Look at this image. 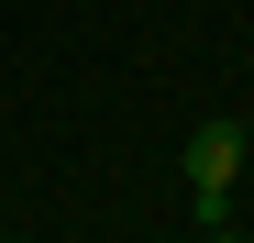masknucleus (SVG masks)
<instances>
[{
  "label": "nucleus",
  "mask_w": 254,
  "mask_h": 243,
  "mask_svg": "<svg viewBox=\"0 0 254 243\" xmlns=\"http://www.w3.org/2000/svg\"><path fill=\"white\" fill-rule=\"evenodd\" d=\"M243 155H254V144H243V122H232V111H210L199 133H188V188H199V199H232Z\"/></svg>",
  "instance_id": "nucleus-1"
},
{
  "label": "nucleus",
  "mask_w": 254,
  "mask_h": 243,
  "mask_svg": "<svg viewBox=\"0 0 254 243\" xmlns=\"http://www.w3.org/2000/svg\"><path fill=\"white\" fill-rule=\"evenodd\" d=\"M210 243H243V232H210Z\"/></svg>",
  "instance_id": "nucleus-2"
},
{
  "label": "nucleus",
  "mask_w": 254,
  "mask_h": 243,
  "mask_svg": "<svg viewBox=\"0 0 254 243\" xmlns=\"http://www.w3.org/2000/svg\"><path fill=\"white\" fill-rule=\"evenodd\" d=\"M11 243H22V232H11Z\"/></svg>",
  "instance_id": "nucleus-3"
}]
</instances>
